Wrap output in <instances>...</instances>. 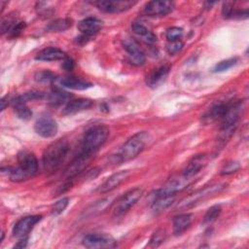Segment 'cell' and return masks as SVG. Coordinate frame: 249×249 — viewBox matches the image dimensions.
Here are the masks:
<instances>
[{
    "label": "cell",
    "instance_id": "obj_27",
    "mask_svg": "<svg viewBox=\"0 0 249 249\" xmlns=\"http://www.w3.org/2000/svg\"><path fill=\"white\" fill-rule=\"evenodd\" d=\"M70 97L71 95L66 92V91H63L59 89H53L50 94H48L47 98L49 100V102L53 105V106H58V105H61L65 102H69L70 100Z\"/></svg>",
    "mask_w": 249,
    "mask_h": 249
},
{
    "label": "cell",
    "instance_id": "obj_22",
    "mask_svg": "<svg viewBox=\"0 0 249 249\" xmlns=\"http://www.w3.org/2000/svg\"><path fill=\"white\" fill-rule=\"evenodd\" d=\"M131 29L133 33L146 44H154L157 42V36L141 22H138V21L132 22Z\"/></svg>",
    "mask_w": 249,
    "mask_h": 249
},
{
    "label": "cell",
    "instance_id": "obj_33",
    "mask_svg": "<svg viewBox=\"0 0 249 249\" xmlns=\"http://www.w3.org/2000/svg\"><path fill=\"white\" fill-rule=\"evenodd\" d=\"M165 239V231L162 229H158L154 231L150 238L149 246L150 247H159Z\"/></svg>",
    "mask_w": 249,
    "mask_h": 249
},
{
    "label": "cell",
    "instance_id": "obj_13",
    "mask_svg": "<svg viewBox=\"0 0 249 249\" xmlns=\"http://www.w3.org/2000/svg\"><path fill=\"white\" fill-rule=\"evenodd\" d=\"M41 220L39 215H29L19 219L13 228V234L18 238H25L34 226Z\"/></svg>",
    "mask_w": 249,
    "mask_h": 249
},
{
    "label": "cell",
    "instance_id": "obj_10",
    "mask_svg": "<svg viewBox=\"0 0 249 249\" xmlns=\"http://www.w3.org/2000/svg\"><path fill=\"white\" fill-rule=\"evenodd\" d=\"M122 45L126 53V58L130 64L134 66H141L145 63V54L133 39L125 38L123 40Z\"/></svg>",
    "mask_w": 249,
    "mask_h": 249
},
{
    "label": "cell",
    "instance_id": "obj_6",
    "mask_svg": "<svg viewBox=\"0 0 249 249\" xmlns=\"http://www.w3.org/2000/svg\"><path fill=\"white\" fill-rule=\"evenodd\" d=\"M142 195L143 190L140 188H134L124 193L114 204V215L117 217L124 215L140 199Z\"/></svg>",
    "mask_w": 249,
    "mask_h": 249
},
{
    "label": "cell",
    "instance_id": "obj_39",
    "mask_svg": "<svg viewBox=\"0 0 249 249\" xmlns=\"http://www.w3.org/2000/svg\"><path fill=\"white\" fill-rule=\"evenodd\" d=\"M240 169V164L238 161H234V160H231V161H229L227 162L223 168L221 169V174L222 175H230V174H232L234 172H236L237 170Z\"/></svg>",
    "mask_w": 249,
    "mask_h": 249
},
{
    "label": "cell",
    "instance_id": "obj_26",
    "mask_svg": "<svg viewBox=\"0 0 249 249\" xmlns=\"http://www.w3.org/2000/svg\"><path fill=\"white\" fill-rule=\"evenodd\" d=\"M175 200V196H156L152 203V210L156 213L164 211L168 208Z\"/></svg>",
    "mask_w": 249,
    "mask_h": 249
},
{
    "label": "cell",
    "instance_id": "obj_31",
    "mask_svg": "<svg viewBox=\"0 0 249 249\" xmlns=\"http://www.w3.org/2000/svg\"><path fill=\"white\" fill-rule=\"evenodd\" d=\"M221 211H222V208H221L220 205H213V206H211L207 210V212L205 213V215L203 217L202 223L204 225H208V224L213 223L219 217Z\"/></svg>",
    "mask_w": 249,
    "mask_h": 249
},
{
    "label": "cell",
    "instance_id": "obj_16",
    "mask_svg": "<svg viewBox=\"0 0 249 249\" xmlns=\"http://www.w3.org/2000/svg\"><path fill=\"white\" fill-rule=\"evenodd\" d=\"M230 102H219L214 104L201 118V122L204 124L214 123L216 121H221L229 108Z\"/></svg>",
    "mask_w": 249,
    "mask_h": 249
},
{
    "label": "cell",
    "instance_id": "obj_36",
    "mask_svg": "<svg viewBox=\"0 0 249 249\" xmlns=\"http://www.w3.org/2000/svg\"><path fill=\"white\" fill-rule=\"evenodd\" d=\"M165 36H166V39L168 40V42L180 40L181 37L183 36V29L180 27H177V26L170 27L166 30Z\"/></svg>",
    "mask_w": 249,
    "mask_h": 249
},
{
    "label": "cell",
    "instance_id": "obj_42",
    "mask_svg": "<svg viewBox=\"0 0 249 249\" xmlns=\"http://www.w3.org/2000/svg\"><path fill=\"white\" fill-rule=\"evenodd\" d=\"M9 103H11L10 97H9L8 95L5 96V97H3V98L1 99V110H2V111L5 110V108L9 105Z\"/></svg>",
    "mask_w": 249,
    "mask_h": 249
},
{
    "label": "cell",
    "instance_id": "obj_4",
    "mask_svg": "<svg viewBox=\"0 0 249 249\" xmlns=\"http://www.w3.org/2000/svg\"><path fill=\"white\" fill-rule=\"evenodd\" d=\"M110 130L104 124H95L89 127L83 138L82 152L94 155L95 152L106 142Z\"/></svg>",
    "mask_w": 249,
    "mask_h": 249
},
{
    "label": "cell",
    "instance_id": "obj_24",
    "mask_svg": "<svg viewBox=\"0 0 249 249\" xmlns=\"http://www.w3.org/2000/svg\"><path fill=\"white\" fill-rule=\"evenodd\" d=\"M60 85L63 88L75 90H84L92 87V84L76 77H66L60 80Z\"/></svg>",
    "mask_w": 249,
    "mask_h": 249
},
{
    "label": "cell",
    "instance_id": "obj_25",
    "mask_svg": "<svg viewBox=\"0 0 249 249\" xmlns=\"http://www.w3.org/2000/svg\"><path fill=\"white\" fill-rule=\"evenodd\" d=\"M11 104L17 114V116L21 120H29L32 117V111L26 105V102L22 101L19 95L11 99Z\"/></svg>",
    "mask_w": 249,
    "mask_h": 249
},
{
    "label": "cell",
    "instance_id": "obj_11",
    "mask_svg": "<svg viewBox=\"0 0 249 249\" xmlns=\"http://www.w3.org/2000/svg\"><path fill=\"white\" fill-rule=\"evenodd\" d=\"M174 6L172 1H150L144 6L142 14L147 17H164L173 11Z\"/></svg>",
    "mask_w": 249,
    "mask_h": 249
},
{
    "label": "cell",
    "instance_id": "obj_18",
    "mask_svg": "<svg viewBox=\"0 0 249 249\" xmlns=\"http://www.w3.org/2000/svg\"><path fill=\"white\" fill-rule=\"evenodd\" d=\"M102 26V21L96 18L89 17L81 21H79L77 27L82 35L91 38L94 34H96Z\"/></svg>",
    "mask_w": 249,
    "mask_h": 249
},
{
    "label": "cell",
    "instance_id": "obj_17",
    "mask_svg": "<svg viewBox=\"0 0 249 249\" xmlns=\"http://www.w3.org/2000/svg\"><path fill=\"white\" fill-rule=\"evenodd\" d=\"M208 157L206 155H197L195 156L186 165L182 174L187 177L196 178V175L200 172V170L207 164Z\"/></svg>",
    "mask_w": 249,
    "mask_h": 249
},
{
    "label": "cell",
    "instance_id": "obj_34",
    "mask_svg": "<svg viewBox=\"0 0 249 249\" xmlns=\"http://www.w3.org/2000/svg\"><path fill=\"white\" fill-rule=\"evenodd\" d=\"M68 203H69V198L68 197H62L61 199L57 200L53 205V207L51 208V214L53 216H57V215L61 214L66 209V207L68 206Z\"/></svg>",
    "mask_w": 249,
    "mask_h": 249
},
{
    "label": "cell",
    "instance_id": "obj_29",
    "mask_svg": "<svg viewBox=\"0 0 249 249\" xmlns=\"http://www.w3.org/2000/svg\"><path fill=\"white\" fill-rule=\"evenodd\" d=\"M109 202H110V198H104V199H101V200L95 202L94 204L90 205L89 208H87L85 210V212H84L85 217L92 216V215H95L96 213H99L100 211H102L103 209H105L107 207Z\"/></svg>",
    "mask_w": 249,
    "mask_h": 249
},
{
    "label": "cell",
    "instance_id": "obj_20",
    "mask_svg": "<svg viewBox=\"0 0 249 249\" xmlns=\"http://www.w3.org/2000/svg\"><path fill=\"white\" fill-rule=\"evenodd\" d=\"M169 71H170V66L167 64L161 65L157 69H155L147 79L148 87L152 89H156L160 87L166 80L169 74Z\"/></svg>",
    "mask_w": 249,
    "mask_h": 249
},
{
    "label": "cell",
    "instance_id": "obj_32",
    "mask_svg": "<svg viewBox=\"0 0 249 249\" xmlns=\"http://www.w3.org/2000/svg\"><path fill=\"white\" fill-rule=\"evenodd\" d=\"M237 62V58L236 57H232V58H229V59H225L222 60L220 62H218L212 69V72L214 73H219V72H224L230 68H231L233 65H235Z\"/></svg>",
    "mask_w": 249,
    "mask_h": 249
},
{
    "label": "cell",
    "instance_id": "obj_14",
    "mask_svg": "<svg viewBox=\"0 0 249 249\" xmlns=\"http://www.w3.org/2000/svg\"><path fill=\"white\" fill-rule=\"evenodd\" d=\"M93 155L82 152L75 158V160L69 164L65 170V176L67 180H72L79 173H81L89 163Z\"/></svg>",
    "mask_w": 249,
    "mask_h": 249
},
{
    "label": "cell",
    "instance_id": "obj_30",
    "mask_svg": "<svg viewBox=\"0 0 249 249\" xmlns=\"http://www.w3.org/2000/svg\"><path fill=\"white\" fill-rule=\"evenodd\" d=\"M36 11L40 17L47 18L53 14L54 8L50 2H38L36 4Z\"/></svg>",
    "mask_w": 249,
    "mask_h": 249
},
{
    "label": "cell",
    "instance_id": "obj_12",
    "mask_svg": "<svg viewBox=\"0 0 249 249\" xmlns=\"http://www.w3.org/2000/svg\"><path fill=\"white\" fill-rule=\"evenodd\" d=\"M35 132L43 138L53 137L57 132V124L49 115L41 116L34 124Z\"/></svg>",
    "mask_w": 249,
    "mask_h": 249
},
{
    "label": "cell",
    "instance_id": "obj_40",
    "mask_svg": "<svg viewBox=\"0 0 249 249\" xmlns=\"http://www.w3.org/2000/svg\"><path fill=\"white\" fill-rule=\"evenodd\" d=\"M24 26H25V23L23 22V21H18L14 26H13V28L9 31V37H11V38H15V37H17V36H18L20 33H21V31L24 29Z\"/></svg>",
    "mask_w": 249,
    "mask_h": 249
},
{
    "label": "cell",
    "instance_id": "obj_9",
    "mask_svg": "<svg viewBox=\"0 0 249 249\" xmlns=\"http://www.w3.org/2000/svg\"><path fill=\"white\" fill-rule=\"evenodd\" d=\"M98 10L108 14H118L132 8L136 1L132 0H99L91 2Z\"/></svg>",
    "mask_w": 249,
    "mask_h": 249
},
{
    "label": "cell",
    "instance_id": "obj_35",
    "mask_svg": "<svg viewBox=\"0 0 249 249\" xmlns=\"http://www.w3.org/2000/svg\"><path fill=\"white\" fill-rule=\"evenodd\" d=\"M18 20L17 19V18L15 16H13L12 14L7 16L5 18L2 19L1 22V31L2 33H9V31L13 28V26L18 22Z\"/></svg>",
    "mask_w": 249,
    "mask_h": 249
},
{
    "label": "cell",
    "instance_id": "obj_7",
    "mask_svg": "<svg viewBox=\"0 0 249 249\" xmlns=\"http://www.w3.org/2000/svg\"><path fill=\"white\" fill-rule=\"evenodd\" d=\"M195 180H196V178L187 177L184 174H181L177 177H173V178L169 179L160 190L157 191L156 196H176L177 193L186 189Z\"/></svg>",
    "mask_w": 249,
    "mask_h": 249
},
{
    "label": "cell",
    "instance_id": "obj_43",
    "mask_svg": "<svg viewBox=\"0 0 249 249\" xmlns=\"http://www.w3.org/2000/svg\"><path fill=\"white\" fill-rule=\"evenodd\" d=\"M27 244V237L25 238H20V240L15 245L16 248H24Z\"/></svg>",
    "mask_w": 249,
    "mask_h": 249
},
{
    "label": "cell",
    "instance_id": "obj_15",
    "mask_svg": "<svg viewBox=\"0 0 249 249\" xmlns=\"http://www.w3.org/2000/svg\"><path fill=\"white\" fill-rule=\"evenodd\" d=\"M129 174H130L129 170H121L112 174L103 182V184L100 185L97 192L100 194H105L113 191L114 189L118 188L123 182H124L129 176Z\"/></svg>",
    "mask_w": 249,
    "mask_h": 249
},
{
    "label": "cell",
    "instance_id": "obj_21",
    "mask_svg": "<svg viewBox=\"0 0 249 249\" xmlns=\"http://www.w3.org/2000/svg\"><path fill=\"white\" fill-rule=\"evenodd\" d=\"M67 55L64 52L57 48L49 47L41 50L35 56L36 60L40 61H55V60H63Z\"/></svg>",
    "mask_w": 249,
    "mask_h": 249
},
{
    "label": "cell",
    "instance_id": "obj_38",
    "mask_svg": "<svg viewBox=\"0 0 249 249\" xmlns=\"http://www.w3.org/2000/svg\"><path fill=\"white\" fill-rule=\"evenodd\" d=\"M56 79V75L52 73L51 71H41V72H38L35 76V80L38 81V82H41V83H50V82H53Z\"/></svg>",
    "mask_w": 249,
    "mask_h": 249
},
{
    "label": "cell",
    "instance_id": "obj_2",
    "mask_svg": "<svg viewBox=\"0 0 249 249\" xmlns=\"http://www.w3.org/2000/svg\"><path fill=\"white\" fill-rule=\"evenodd\" d=\"M7 173L11 181L23 182L33 176L38 171V160L36 156L27 151L22 150L18 154V166L7 167Z\"/></svg>",
    "mask_w": 249,
    "mask_h": 249
},
{
    "label": "cell",
    "instance_id": "obj_19",
    "mask_svg": "<svg viewBox=\"0 0 249 249\" xmlns=\"http://www.w3.org/2000/svg\"><path fill=\"white\" fill-rule=\"evenodd\" d=\"M93 106V101L88 98H78L67 102L62 110L64 115H74L79 112L89 110Z\"/></svg>",
    "mask_w": 249,
    "mask_h": 249
},
{
    "label": "cell",
    "instance_id": "obj_37",
    "mask_svg": "<svg viewBox=\"0 0 249 249\" xmlns=\"http://www.w3.org/2000/svg\"><path fill=\"white\" fill-rule=\"evenodd\" d=\"M183 46H184V44L181 40L170 41L166 45V51L170 55H175L181 52V50L183 49Z\"/></svg>",
    "mask_w": 249,
    "mask_h": 249
},
{
    "label": "cell",
    "instance_id": "obj_23",
    "mask_svg": "<svg viewBox=\"0 0 249 249\" xmlns=\"http://www.w3.org/2000/svg\"><path fill=\"white\" fill-rule=\"evenodd\" d=\"M192 221H193V215L190 213H184V214L175 216L172 223L173 233L175 235H181L190 228Z\"/></svg>",
    "mask_w": 249,
    "mask_h": 249
},
{
    "label": "cell",
    "instance_id": "obj_5",
    "mask_svg": "<svg viewBox=\"0 0 249 249\" xmlns=\"http://www.w3.org/2000/svg\"><path fill=\"white\" fill-rule=\"evenodd\" d=\"M227 187L226 184L224 183H219V184H213L210 186H206L196 192H195L194 194L190 195L189 196L185 197L184 199H182L176 206L177 210H186L189 209L195 205H196L197 203H199L200 201H203L215 195H218L219 193H221L225 188Z\"/></svg>",
    "mask_w": 249,
    "mask_h": 249
},
{
    "label": "cell",
    "instance_id": "obj_3",
    "mask_svg": "<svg viewBox=\"0 0 249 249\" xmlns=\"http://www.w3.org/2000/svg\"><path fill=\"white\" fill-rule=\"evenodd\" d=\"M69 152V144L66 139L60 138L52 142L44 151L42 165L46 173H53L64 161Z\"/></svg>",
    "mask_w": 249,
    "mask_h": 249
},
{
    "label": "cell",
    "instance_id": "obj_41",
    "mask_svg": "<svg viewBox=\"0 0 249 249\" xmlns=\"http://www.w3.org/2000/svg\"><path fill=\"white\" fill-rule=\"evenodd\" d=\"M74 67V62L73 60L66 56L64 59H63V62H62V68L65 70V71H71Z\"/></svg>",
    "mask_w": 249,
    "mask_h": 249
},
{
    "label": "cell",
    "instance_id": "obj_1",
    "mask_svg": "<svg viewBox=\"0 0 249 249\" xmlns=\"http://www.w3.org/2000/svg\"><path fill=\"white\" fill-rule=\"evenodd\" d=\"M150 134L147 131H139L129 137L113 156L115 163H123L136 158L142 153L150 142Z\"/></svg>",
    "mask_w": 249,
    "mask_h": 249
},
{
    "label": "cell",
    "instance_id": "obj_8",
    "mask_svg": "<svg viewBox=\"0 0 249 249\" xmlns=\"http://www.w3.org/2000/svg\"><path fill=\"white\" fill-rule=\"evenodd\" d=\"M82 243L87 248H114L117 246L116 239L105 232H93L84 236Z\"/></svg>",
    "mask_w": 249,
    "mask_h": 249
},
{
    "label": "cell",
    "instance_id": "obj_28",
    "mask_svg": "<svg viewBox=\"0 0 249 249\" xmlns=\"http://www.w3.org/2000/svg\"><path fill=\"white\" fill-rule=\"evenodd\" d=\"M71 25L72 21L69 18H57L48 24L47 30L51 32H61L67 30Z\"/></svg>",
    "mask_w": 249,
    "mask_h": 249
}]
</instances>
